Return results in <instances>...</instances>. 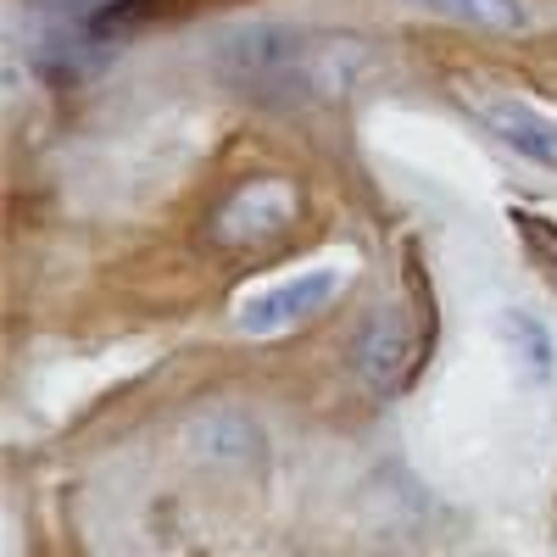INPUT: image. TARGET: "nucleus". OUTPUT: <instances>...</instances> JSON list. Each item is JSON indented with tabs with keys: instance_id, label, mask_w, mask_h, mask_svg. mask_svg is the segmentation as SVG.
<instances>
[{
	"instance_id": "nucleus-1",
	"label": "nucleus",
	"mask_w": 557,
	"mask_h": 557,
	"mask_svg": "<svg viewBox=\"0 0 557 557\" xmlns=\"http://www.w3.org/2000/svg\"><path fill=\"white\" fill-rule=\"evenodd\" d=\"M312 45L278 23H251L218 39V73L251 101H296L318 89Z\"/></svg>"
},
{
	"instance_id": "nucleus-2",
	"label": "nucleus",
	"mask_w": 557,
	"mask_h": 557,
	"mask_svg": "<svg viewBox=\"0 0 557 557\" xmlns=\"http://www.w3.org/2000/svg\"><path fill=\"white\" fill-rule=\"evenodd\" d=\"M341 290H346V268H335V262L296 268V273H285V278H273V285L251 290V296L240 301L235 323H240V335H251V341L285 335V330H296V323L318 318Z\"/></svg>"
},
{
	"instance_id": "nucleus-3",
	"label": "nucleus",
	"mask_w": 557,
	"mask_h": 557,
	"mask_svg": "<svg viewBox=\"0 0 557 557\" xmlns=\"http://www.w3.org/2000/svg\"><path fill=\"white\" fill-rule=\"evenodd\" d=\"M412 362H418V335H412L407 307H396V301L374 307V312H368V323H362V335H357V346H351L357 380H362L368 391L391 396V391L407 385Z\"/></svg>"
},
{
	"instance_id": "nucleus-4",
	"label": "nucleus",
	"mask_w": 557,
	"mask_h": 557,
	"mask_svg": "<svg viewBox=\"0 0 557 557\" xmlns=\"http://www.w3.org/2000/svg\"><path fill=\"white\" fill-rule=\"evenodd\" d=\"M462 101H469V112L491 128V139H502L513 157L557 173V117L552 112H535L519 96H462Z\"/></svg>"
},
{
	"instance_id": "nucleus-5",
	"label": "nucleus",
	"mask_w": 557,
	"mask_h": 557,
	"mask_svg": "<svg viewBox=\"0 0 557 557\" xmlns=\"http://www.w3.org/2000/svg\"><path fill=\"white\" fill-rule=\"evenodd\" d=\"M296 218V190L285 178H251L218 212V240L223 246H262L273 235H285Z\"/></svg>"
},
{
	"instance_id": "nucleus-6",
	"label": "nucleus",
	"mask_w": 557,
	"mask_h": 557,
	"mask_svg": "<svg viewBox=\"0 0 557 557\" xmlns=\"http://www.w3.org/2000/svg\"><path fill=\"white\" fill-rule=\"evenodd\" d=\"M496 335L507 346V357L519 362V374L530 385H552L557 380V335H552V323L530 307H502L496 312Z\"/></svg>"
},
{
	"instance_id": "nucleus-7",
	"label": "nucleus",
	"mask_w": 557,
	"mask_h": 557,
	"mask_svg": "<svg viewBox=\"0 0 557 557\" xmlns=\"http://www.w3.org/2000/svg\"><path fill=\"white\" fill-rule=\"evenodd\" d=\"M412 7L451 17V23H469V28H491V34H519L530 23L524 0H412Z\"/></svg>"
}]
</instances>
